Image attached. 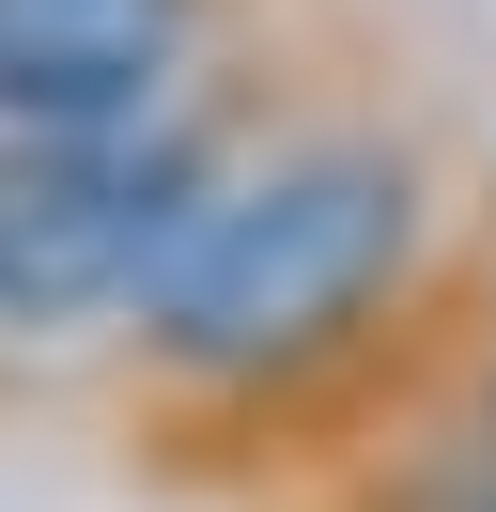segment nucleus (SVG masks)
Instances as JSON below:
<instances>
[{"label":"nucleus","mask_w":496,"mask_h":512,"mask_svg":"<svg viewBox=\"0 0 496 512\" xmlns=\"http://www.w3.org/2000/svg\"><path fill=\"white\" fill-rule=\"evenodd\" d=\"M465 171L419 109L310 94L217 171L109 326V466L155 497H326L465 388Z\"/></svg>","instance_id":"1"},{"label":"nucleus","mask_w":496,"mask_h":512,"mask_svg":"<svg viewBox=\"0 0 496 512\" xmlns=\"http://www.w3.org/2000/svg\"><path fill=\"white\" fill-rule=\"evenodd\" d=\"M264 63H295V32H264L233 78L124 109V125H0V342H109L140 311V280L217 202V171L279 109L326 94V78H264Z\"/></svg>","instance_id":"2"},{"label":"nucleus","mask_w":496,"mask_h":512,"mask_svg":"<svg viewBox=\"0 0 496 512\" xmlns=\"http://www.w3.org/2000/svg\"><path fill=\"white\" fill-rule=\"evenodd\" d=\"M295 0H0V125H124L233 78Z\"/></svg>","instance_id":"3"},{"label":"nucleus","mask_w":496,"mask_h":512,"mask_svg":"<svg viewBox=\"0 0 496 512\" xmlns=\"http://www.w3.org/2000/svg\"><path fill=\"white\" fill-rule=\"evenodd\" d=\"M295 512H496V404H434L419 435H388L372 466H341Z\"/></svg>","instance_id":"4"},{"label":"nucleus","mask_w":496,"mask_h":512,"mask_svg":"<svg viewBox=\"0 0 496 512\" xmlns=\"http://www.w3.org/2000/svg\"><path fill=\"white\" fill-rule=\"evenodd\" d=\"M450 404H496V187L465 202V388Z\"/></svg>","instance_id":"5"}]
</instances>
